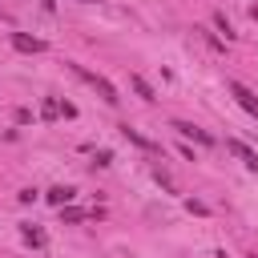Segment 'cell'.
Listing matches in <instances>:
<instances>
[{
	"label": "cell",
	"mask_w": 258,
	"mask_h": 258,
	"mask_svg": "<svg viewBox=\"0 0 258 258\" xmlns=\"http://www.w3.org/2000/svg\"><path fill=\"white\" fill-rule=\"evenodd\" d=\"M226 149H230V153H238V157L246 161V169H254V173H258V153H254V149H250L246 141H238V137H230V141H226Z\"/></svg>",
	"instance_id": "3957f363"
},
{
	"label": "cell",
	"mask_w": 258,
	"mask_h": 258,
	"mask_svg": "<svg viewBox=\"0 0 258 258\" xmlns=\"http://www.w3.org/2000/svg\"><path fill=\"white\" fill-rule=\"evenodd\" d=\"M40 4H44V8H48V12H52V8H56V0H40Z\"/></svg>",
	"instance_id": "2e32d148"
},
{
	"label": "cell",
	"mask_w": 258,
	"mask_h": 258,
	"mask_svg": "<svg viewBox=\"0 0 258 258\" xmlns=\"http://www.w3.org/2000/svg\"><path fill=\"white\" fill-rule=\"evenodd\" d=\"M214 24H218V28H222V32H226V40H234V28H230V20H226V16H222V12H214Z\"/></svg>",
	"instance_id": "8fae6325"
},
{
	"label": "cell",
	"mask_w": 258,
	"mask_h": 258,
	"mask_svg": "<svg viewBox=\"0 0 258 258\" xmlns=\"http://www.w3.org/2000/svg\"><path fill=\"white\" fill-rule=\"evenodd\" d=\"M250 16H254V20H258V8H250Z\"/></svg>",
	"instance_id": "e0dca14e"
},
{
	"label": "cell",
	"mask_w": 258,
	"mask_h": 258,
	"mask_svg": "<svg viewBox=\"0 0 258 258\" xmlns=\"http://www.w3.org/2000/svg\"><path fill=\"white\" fill-rule=\"evenodd\" d=\"M56 109H60V117H77V105H69V101H56Z\"/></svg>",
	"instance_id": "4fadbf2b"
},
{
	"label": "cell",
	"mask_w": 258,
	"mask_h": 258,
	"mask_svg": "<svg viewBox=\"0 0 258 258\" xmlns=\"http://www.w3.org/2000/svg\"><path fill=\"white\" fill-rule=\"evenodd\" d=\"M81 4H97V0H81Z\"/></svg>",
	"instance_id": "ac0fdd59"
},
{
	"label": "cell",
	"mask_w": 258,
	"mask_h": 258,
	"mask_svg": "<svg viewBox=\"0 0 258 258\" xmlns=\"http://www.w3.org/2000/svg\"><path fill=\"white\" fill-rule=\"evenodd\" d=\"M12 48H20V52H44V40L28 36V32H12Z\"/></svg>",
	"instance_id": "5b68a950"
},
{
	"label": "cell",
	"mask_w": 258,
	"mask_h": 258,
	"mask_svg": "<svg viewBox=\"0 0 258 258\" xmlns=\"http://www.w3.org/2000/svg\"><path fill=\"white\" fill-rule=\"evenodd\" d=\"M173 129H177L181 137H194L198 145H210V141H214V137H210L206 129H198V125H189V121H173Z\"/></svg>",
	"instance_id": "8992f818"
},
{
	"label": "cell",
	"mask_w": 258,
	"mask_h": 258,
	"mask_svg": "<svg viewBox=\"0 0 258 258\" xmlns=\"http://www.w3.org/2000/svg\"><path fill=\"white\" fill-rule=\"evenodd\" d=\"M129 85H133V93H137L141 101H153V89H149V81H145V77H129Z\"/></svg>",
	"instance_id": "ba28073f"
},
{
	"label": "cell",
	"mask_w": 258,
	"mask_h": 258,
	"mask_svg": "<svg viewBox=\"0 0 258 258\" xmlns=\"http://www.w3.org/2000/svg\"><path fill=\"white\" fill-rule=\"evenodd\" d=\"M60 218H64V222H81L85 210H77V206H60Z\"/></svg>",
	"instance_id": "30bf717a"
},
{
	"label": "cell",
	"mask_w": 258,
	"mask_h": 258,
	"mask_svg": "<svg viewBox=\"0 0 258 258\" xmlns=\"http://www.w3.org/2000/svg\"><path fill=\"white\" fill-rule=\"evenodd\" d=\"M153 177H157V181H161V185H165V189H173V181H169V173H165V169H161V165H157V169H153Z\"/></svg>",
	"instance_id": "5bb4252c"
},
{
	"label": "cell",
	"mask_w": 258,
	"mask_h": 258,
	"mask_svg": "<svg viewBox=\"0 0 258 258\" xmlns=\"http://www.w3.org/2000/svg\"><path fill=\"white\" fill-rule=\"evenodd\" d=\"M185 210H189V214H210V210H206V202H194V198L185 202Z\"/></svg>",
	"instance_id": "9a60e30c"
},
{
	"label": "cell",
	"mask_w": 258,
	"mask_h": 258,
	"mask_svg": "<svg viewBox=\"0 0 258 258\" xmlns=\"http://www.w3.org/2000/svg\"><path fill=\"white\" fill-rule=\"evenodd\" d=\"M40 113H44V117H48V121H52V117H60V109H56V101H52V97H48V101H44V105H40Z\"/></svg>",
	"instance_id": "7c38bea8"
},
{
	"label": "cell",
	"mask_w": 258,
	"mask_h": 258,
	"mask_svg": "<svg viewBox=\"0 0 258 258\" xmlns=\"http://www.w3.org/2000/svg\"><path fill=\"white\" fill-rule=\"evenodd\" d=\"M121 133H125V141H133L137 149H149V153H161V145H157L153 137H145L141 129H133V125H121Z\"/></svg>",
	"instance_id": "7a4b0ae2"
},
{
	"label": "cell",
	"mask_w": 258,
	"mask_h": 258,
	"mask_svg": "<svg viewBox=\"0 0 258 258\" xmlns=\"http://www.w3.org/2000/svg\"><path fill=\"white\" fill-rule=\"evenodd\" d=\"M230 93L238 97V105H242V109H246L250 117H258V97H254V93H250L246 85H238V81H230Z\"/></svg>",
	"instance_id": "277c9868"
},
{
	"label": "cell",
	"mask_w": 258,
	"mask_h": 258,
	"mask_svg": "<svg viewBox=\"0 0 258 258\" xmlns=\"http://www.w3.org/2000/svg\"><path fill=\"white\" fill-rule=\"evenodd\" d=\"M69 69H73V73H77V77H81V81H85L89 89H97L105 105H117V101H121V97H117V89H113V85H109V81H105L101 73H93V69H85V64H69Z\"/></svg>",
	"instance_id": "6da1fadb"
},
{
	"label": "cell",
	"mask_w": 258,
	"mask_h": 258,
	"mask_svg": "<svg viewBox=\"0 0 258 258\" xmlns=\"http://www.w3.org/2000/svg\"><path fill=\"white\" fill-rule=\"evenodd\" d=\"M44 198H48V202H52V206L60 210V206H69V202L77 198V189H69V185H52V189H48Z\"/></svg>",
	"instance_id": "52a82bcc"
},
{
	"label": "cell",
	"mask_w": 258,
	"mask_h": 258,
	"mask_svg": "<svg viewBox=\"0 0 258 258\" xmlns=\"http://www.w3.org/2000/svg\"><path fill=\"white\" fill-rule=\"evenodd\" d=\"M20 238H24L28 246H44V234H40L36 226H20Z\"/></svg>",
	"instance_id": "9c48e42d"
}]
</instances>
